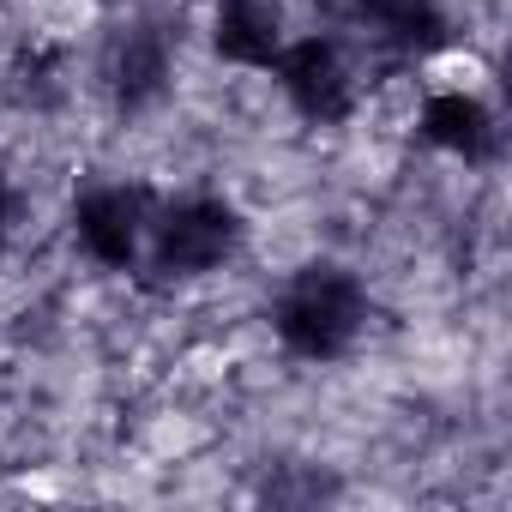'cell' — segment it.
<instances>
[{
    "instance_id": "6da1fadb",
    "label": "cell",
    "mask_w": 512,
    "mask_h": 512,
    "mask_svg": "<svg viewBox=\"0 0 512 512\" xmlns=\"http://www.w3.org/2000/svg\"><path fill=\"white\" fill-rule=\"evenodd\" d=\"M272 320H278L284 350H296L308 362H338L368 320V290L344 266H308L290 278Z\"/></svg>"
},
{
    "instance_id": "7a4b0ae2",
    "label": "cell",
    "mask_w": 512,
    "mask_h": 512,
    "mask_svg": "<svg viewBox=\"0 0 512 512\" xmlns=\"http://www.w3.org/2000/svg\"><path fill=\"white\" fill-rule=\"evenodd\" d=\"M235 241H241V217L223 199H181V205H169L157 217L151 253H157V272L199 278V272H211V266L229 260Z\"/></svg>"
},
{
    "instance_id": "3957f363",
    "label": "cell",
    "mask_w": 512,
    "mask_h": 512,
    "mask_svg": "<svg viewBox=\"0 0 512 512\" xmlns=\"http://www.w3.org/2000/svg\"><path fill=\"white\" fill-rule=\"evenodd\" d=\"M278 85H284V97H290L308 121H320V127H338V121H350V109H356L350 61H344L338 43H326V37L290 43V49L278 55Z\"/></svg>"
},
{
    "instance_id": "277c9868",
    "label": "cell",
    "mask_w": 512,
    "mask_h": 512,
    "mask_svg": "<svg viewBox=\"0 0 512 512\" xmlns=\"http://www.w3.org/2000/svg\"><path fill=\"white\" fill-rule=\"evenodd\" d=\"M73 235L97 266L121 272L133 266L139 235H145V193L139 187H97L73 205Z\"/></svg>"
},
{
    "instance_id": "5b68a950",
    "label": "cell",
    "mask_w": 512,
    "mask_h": 512,
    "mask_svg": "<svg viewBox=\"0 0 512 512\" xmlns=\"http://www.w3.org/2000/svg\"><path fill=\"white\" fill-rule=\"evenodd\" d=\"M103 79H109V97L133 115V109H151L169 79H175V55H169V31L163 25H127L109 55H103Z\"/></svg>"
},
{
    "instance_id": "8992f818",
    "label": "cell",
    "mask_w": 512,
    "mask_h": 512,
    "mask_svg": "<svg viewBox=\"0 0 512 512\" xmlns=\"http://www.w3.org/2000/svg\"><path fill=\"white\" fill-rule=\"evenodd\" d=\"M211 43L235 67H278L284 55V13L272 0H217Z\"/></svg>"
},
{
    "instance_id": "52a82bcc",
    "label": "cell",
    "mask_w": 512,
    "mask_h": 512,
    "mask_svg": "<svg viewBox=\"0 0 512 512\" xmlns=\"http://www.w3.org/2000/svg\"><path fill=\"white\" fill-rule=\"evenodd\" d=\"M338 7L368 25L374 37H386L392 49H410V55H428L446 43V13L434 0H338Z\"/></svg>"
},
{
    "instance_id": "ba28073f",
    "label": "cell",
    "mask_w": 512,
    "mask_h": 512,
    "mask_svg": "<svg viewBox=\"0 0 512 512\" xmlns=\"http://www.w3.org/2000/svg\"><path fill=\"white\" fill-rule=\"evenodd\" d=\"M422 139L452 157H482L494 145V121L470 91H434L422 103Z\"/></svg>"
},
{
    "instance_id": "9c48e42d",
    "label": "cell",
    "mask_w": 512,
    "mask_h": 512,
    "mask_svg": "<svg viewBox=\"0 0 512 512\" xmlns=\"http://www.w3.org/2000/svg\"><path fill=\"white\" fill-rule=\"evenodd\" d=\"M7 97L19 109H55L67 97V49L61 43H31L7 67Z\"/></svg>"
},
{
    "instance_id": "30bf717a",
    "label": "cell",
    "mask_w": 512,
    "mask_h": 512,
    "mask_svg": "<svg viewBox=\"0 0 512 512\" xmlns=\"http://www.w3.org/2000/svg\"><path fill=\"white\" fill-rule=\"evenodd\" d=\"M0 247H7V175H0Z\"/></svg>"
},
{
    "instance_id": "8fae6325",
    "label": "cell",
    "mask_w": 512,
    "mask_h": 512,
    "mask_svg": "<svg viewBox=\"0 0 512 512\" xmlns=\"http://www.w3.org/2000/svg\"><path fill=\"white\" fill-rule=\"evenodd\" d=\"M103 7H121V0H103Z\"/></svg>"
}]
</instances>
